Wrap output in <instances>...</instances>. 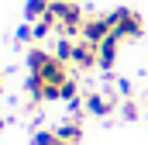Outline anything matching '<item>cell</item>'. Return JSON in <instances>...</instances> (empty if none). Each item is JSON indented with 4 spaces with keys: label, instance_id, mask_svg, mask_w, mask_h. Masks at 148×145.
<instances>
[{
    "label": "cell",
    "instance_id": "obj_1",
    "mask_svg": "<svg viewBox=\"0 0 148 145\" xmlns=\"http://www.w3.org/2000/svg\"><path fill=\"white\" fill-rule=\"evenodd\" d=\"M55 21H59V31L69 38H79V28L86 21V10L79 7V0H52V10H48Z\"/></svg>",
    "mask_w": 148,
    "mask_h": 145
},
{
    "label": "cell",
    "instance_id": "obj_2",
    "mask_svg": "<svg viewBox=\"0 0 148 145\" xmlns=\"http://www.w3.org/2000/svg\"><path fill=\"white\" fill-rule=\"evenodd\" d=\"M107 17H110V28H114V35L121 38V41H138L141 31H145L141 14H134L131 7H117V10L107 14Z\"/></svg>",
    "mask_w": 148,
    "mask_h": 145
},
{
    "label": "cell",
    "instance_id": "obj_3",
    "mask_svg": "<svg viewBox=\"0 0 148 145\" xmlns=\"http://www.w3.org/2000/svg\"><path fill=\"white\" fill-rule=\"evenodd\" d=\"M114 28H110V17L107 14H86V21H83V28H79V38L83 41H90V45H100L103 38H110Z\"/></svg>",
    "mask_w": 148,
    "mask_h": 145
},
{
    "label": "cell",
    "instance_id": "obj_4",
    "mask_svg": "<svg viewBox=\"0 0 148 145\" xmlns=\"http://www.w3.org/2000/svg\"><path fill=\"white\" fill-rule=\"evenodd\" d=\"M69 62H73L79 72H90L93 66H100V48H97V45H90V41H83V38H76Z\"/></svg>",
    "mask_w": 148,
    "mask_h": 145
},
{
    "label": "cell",
    "instance_id": "obj_5",
    "mask_svg": "<svg viewBox=\"0 0 148 145\" xmlns=\"http://www.w3.org/2000/svg\"><path fill=\"white\" fill-rule=\"evenodd\" d=\"M55 135H59L66 145H79V142H83V114H79V107L73 110V117H69L66 124L55 128Z\"/></svg>",
    "mask_w": 148,
    "mask_h": 145
},
{
    "label": "cell",
    "instance_id": "obj_6",
    "mask_svg": "<svg viewBox=\"0 0 148 145\" xmlns=\"http://www.w3.org/2000/svg\"><path fill=\"white\" fill-rule=\"evenodd\" d=\"M97 48H100V66L110 72L114 66H117V48H121V38H117V35H110V38H103Z\"/></svg>",
    "mask_w": 148,
    "mask_h": 145
},
{
    "label": "cell",
    "instance_id": "obj_7",
    "mask_svg": "<svg viewBox=\"0 0 148 145\" xmlns=\"http://www.w3.org/2000/svg\"><path fill=\"white\" fill-rule=\"evenodd\" d=\"M48 10H52V0H28V3H24L28 24H38L41 17H48Z\"/></svg>",
    "mask_w": 148,
    "mask_h": 145
},
{
    "label": "cell",
    "instance_id": "obj_8",
    "mask_svg": "<svg viewBox=\"0 0 148 145\" xmlns=\"http://www.w3.org/2000/svg\"><path fill=\"white\" fill-rule=\"evenodd\" d=\"M86 110L97 114V117H103V114H110V110H114V100H110V97H103V93H90V97H86Z\"/></svg>",
    "mask_w": 148,
    "mask_h": 145
},
{
    "label": "cell",
    "instance_id": "obj_9",
    "mask_svg": "<svg viewBox=\"0 0 148 145\" xmlns=\"http://www.w3.org/2000/svg\"><path fill=\"white\" fill-rule=\"evenodd\" d=\"M48 55H52V52H45V48H31V52H28V72H41L45 62H48Z\"/></svg>",
    "mask_w": 148,
    "mask_h": 145
},
{
    "label": "cell",
    "instance_id": "obj_10",
    "mask_svg": "<svg viewBox=\"0 0 148 145\" xmlns=\"http://www.w3.org/2000/svg\"><path fill=\"white\" fill-rule=\"evenodd\" d=\"M73 45H76V38L62 35V38H59V41H55V48H52V52H55L59 59H66V62H69V55H73Z\"/></svg>",
    "mask_w": 148,
    "mask_h": 145
},
{
    "label": "cell",
    "instance_id": "obj_11",
    "mask_svg": "<svg viewBox=\"0 0 148 145\" xmlns=\"http://www.w3.org/2000/svg\"><path fill=\"white\" fill-rule=\"evenodd\" d=\"M62 100H69V104H76V100H79V83H76L73 76H69V83L62 86Z\"/></svg>",
    "mask_w": 148,
    "mask_h": 145
},
{
    "label": "cell",
    "instance_id": "obj_12",
    "mask_svg": "<svg viewBox=\"0 0 148 145\" xmlns=\"http://www.w3.org/2000/svg\"><path fill=\"white\" fill-rule=\"evenodd\" d=\"M59 142H62V138H59L55 131H38L35 135V145H59Z\"/></svg>",
    "mask_w": 148,
    "mask_h": 145
},
{
    "label": "cell",
    "instance_id": "obj_13",
    "mask_svg": "<svg viewBox=\"0 0 148 145\" xmlns=\"http://www.w3.org/2000/svg\"><path fill=\"white\" fill-rule=\"evenodd\" d=\"M121 114H124V121H134V117H138V104H134V100H127V104L121 107Z\"/></svg>",
    "mask_w": 148,
    "mask_h": 145
},
{
    "label": "cell",
    "instance_id": "obj_14",
    "mask_svg": "<svg viewBox=\"0 0 148 145\" xmlns=\"http://www.w3.org/2000/svg\"><path fill=\"white\" fill-rule=\"evenodd\" d=\"M0 90H3V72H0Z\"/></svg>",
    "mask_w": 148,
    "mask_h": 145
},
{
    "label": "cell",
    "instance_id": "obj_15",
    "mask_svg": "<svg viewBox=\"0 0 148 145\" xmlns=\"http://www.w3.org/2000/svg\"><path fill=\"white\" fill-rule=\"evenodd\" d=\"M0 128H3V121H0Z\"/></svg>",
    "mask_w": 148,
    "mask_h": 145
}]
</instances>
